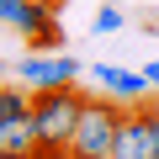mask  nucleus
<instances>
[{"instance_id":"1a4fd4ad","label":"nucleus","mask_w":159,"mask_h":159,"mask_svg":"<svg viewBox=\"0 0 159 159\" xmlns=\"http://www.w3.org/2000/svg\"><path fill=\"white\" fill-rule=\"evenodd\" d=\"M122 21H127V16H122L117 6H101V11L90 16V32H96V37H111V32H122Z\"/></svg>"},{"instance_id":"6e6552de","label":"nucleus","mask_w":159,"mask_h":159,"mask_svg":"<svg viewBox=\"0 0 159 159\" xmlns=\"http://www.w3.org/2000/svg\"><path fill=\"white\" fill-rule=\"evenodd\" d=\"M27 48H32V53H64V27L53 21V27L32 32V37H27Z\"/></svg>"},{"instance_id":"f8f14e48","label":"nucleus","mask_w":159,"mask_h":159,"mask_svg":"<svg viewBox=\"0 0 159 159\" xmlns=\"http://www.w3.org/2000/svg\"><path fill=\"white\" fill-rule=\"evenodd\" d=\"M48 6H53V11H58V6H64V0H48Z\"/></svg>"},{"instance_id":"0eeeda50","label":"nucleus","mask_w":159,"mask_h":159,"mask_svg":"<svg viewBox=\"0 0 159 159\" xmlns=\"http://www.w3.org/2000/svg\"><path fill=\"white\" fill-rule=\"evenodd\" d=\"M53 21H58V11L48 6V0H27V6L16 11V21H11V32L32 37V32H43V27H53Z\"/></svg>"},{"instance_id":"f03ea898","label":"nucleus","mask_w":159,"mask_h":159,"mask_svg":"<svg viewBox=\"0 0 159 159\" xmlns=\"http://www.w3.org/2000/svg\"><path fill=\"white\" fill-rule=\"evenodd\" d=\"M122 101H85V111H80V122H74V138H69V159H111V148H117V127H122Z\"/></svg>"},{"instance_id":"7ed1b4c3","label":"nucleus","mask_w":159,"mask_h":159,"mask_svg":"<svg viewBox=\"0 0 159 159\" xmlns=\"http://www.w3.org/2000/svg\"><path fill=\"white\" fill-rule=\"evenodd\" d=\"M37 133H32V90L27 85H0V159H32Z\"/></svg>"},{"instance_id":"39448f33","label":"nucleus","mask_w":159,"mask_h":159,"mask_svg":"<svg viewBox=\"0 0 159 159\" xmlns=\"http://www.w3.org/2000/svg\"><path fill=\"white\" fill-rule=\"evenodd\" d=\"M80 58H69V53H27L21 64H16V80L27 90H64V85H80Z\"/></svg>"},{"instance_id":"f257e3e1","label":"nucleus","mask_w":159,"mask_h":159,"mask_svg":"<svg viewBox=\"0 0 159 159\" xmlns=\"http://www.w3.org/2000/svg\"><path fill=\"white\" fill-rule=\"evenodd\" d=\"M85 90L80 85H64V90H32V133H37V148L43 154H64L69 159V138H74V122L85 111Z\"/></svg>"},{"instance_id":"9d476101","label":"nucleus","mask_w":159,"mask_h":159,"mask_svg":"<svg viewBox=\"0 0 159 159\" xmlns=\"http://www.w3.org/2000/svg\"><path fill=\"white\" fill-rule=\"evenodd\" d=\"M21 6H27V0H0V27H11V21H16V11H21Z\"/></svg>"},{"instance_id":"9b49d317","label":"nucleus","mask_w":159,"mask_h":159,"mask_svg":"<svg viewBox=\"0 0 159 159\" xmlns=\"http://www.w3.org/2000/svg\"><path fill=\"white\" fill-rule=\"evenodd\" d=\"M143 74H148V85L159 90V58H148V64H143Z\"/></svg>"},{"instance_id":"423d86ee","label":"nucleus","mask_w":159,"mask_h":159,"mask_svg":"<svg viewBox=\"0 0 159 159\" xmlns=\"http://www.w3.org/2000/svg\"><path fill=\"white\" fill-rule=\"evenodd\" d=\"M90 74H96V90H106V96H111V101H122V106H138V101H148V96H154V85H148V74H143V69L96 64Z\"/></svg>"},{"instance_id":"20e7f679","label":"nucleus","mask_w":159,"mask_h":159,"mask_svg":"<svg viewBox=\"0 0 159 159\" xmlns=\"http://www.w3.org/2000/svg\"><path fill=\"white\" fill-rule=\"evenodd\" d=\"M111 159H159V106L154 101H138L122 111Z\"/></svg>"}]
</instances>
